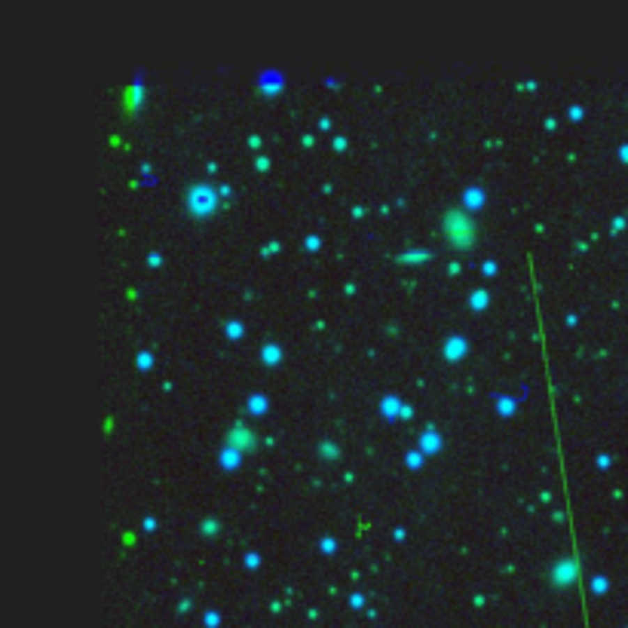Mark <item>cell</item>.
Listing matches in <instances>:
<instances>
[{
	"label": "cell",
	"instance_id": "6da1fadb",
	"mask_svg": "<svg viewBox=\"0 0 628 628\" xmlns=\"http://www.w3.org/2000/svg\"><path fill=\"white\" fill-rule=\"evenodd\" d=\"M445 233H447V239H451V245H457V249H469L472 239H475V227H472V221L463 212H451L445 221Z\"/></svg>",
	"mask_w": 628,
	"mask_h": 628
},
{
	"label": "cell",
	"instance_id": "7a4b0ae2",
	"mask_svg": "<svg viewBox=\"0 0 628 628\" xmlns=\"http://www.w3.org/2000/svg\"><path fill=\"white\" fill-rule=\"evenodd\" d=\"M215 190L212 187H206V184H197V187H190V193H187V206H190V212L193 215H208V212H215Z\"/></svg>",
	"mask_w": 628,
	"mask_h": 628
}]
</instances>
